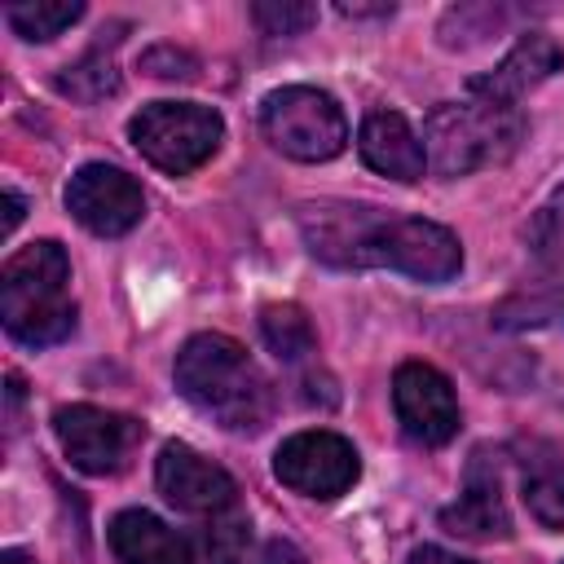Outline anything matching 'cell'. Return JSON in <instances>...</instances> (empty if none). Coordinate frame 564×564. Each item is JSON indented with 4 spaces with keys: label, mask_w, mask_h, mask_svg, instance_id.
I'll use <instances>...</instances> for the list:
<instances>
[{
    "label": "cell",
    "mask_w": 564,
    "mask_h": 564,
    "mask_svg": "<svg viewBox=\"0 0 564 564\" xmlns=\"http://www.w3.org/2000/svg\"><path fill=\"white\" fill-rule=\"evenodd\" d=\"M247 542H251V524L238 511L212 516L189 542V564H247Z\"/></svg>",
    "instance_id": "19"
},
{
    "label": "cell",
    "mask_w": 564,
    "mask_h": 564,
    "mask_svg": "<svg viewBox=\"0 0 564 564\" xmlns=\"http://www.w3.org/2000/svg\"><path fill=\"white\" fill-rule=\"evenodd\" d=\"M520 494L538 524L564 529V449L551 441H529L520 458Z\"/></svg>",
    "instance_id": "16"
},
{
    "label": "cell",
    "mask_w": 564,
    "mask_h": 564,
    "mask_svg": "<svg viewBox=\"0 0 564 564\" xmlns=\"http://www.w3.org/2000/svg\"><path fill=\"white\" fill-rule=\"evenodd\" d=\"M141 70H150L154 79H194L198 62L176 44H154L150 53H141Z\"/></svg>",
    "instance_id": "22"
},
{
    "label": "cell",
    "mask_w": 564,
    "mask_h": 564,
    "mask_svg": "<svg viewBox=\"0 0 564 564\" xmlns=\"http://www.w3.org/2000/svg\"><path fill=\"white\" fill-rule=\"evenodd\" d=\"M357 150L366 159V167L392 176V181H419L423 167H427V154L414 137V128L405 123V115L397 110H370L361 119V132H357Z\"/></svg>",
    "instance_id": "14"
},
{
    "label": "cell",
    "mask_w": 564,
    "mask_h": 564,
    "mask_svg": "<svg viewBox=\"0 0 564 564\" xmlns=\"http://www.w3.org/2000/svg\"><path fill=\"white\" fill-rule=\"evenodd\" d=\"M115 40H119V35L106 40V31H101V40H97L79 62H70V66L57 70L53 88H57L62 97H70V101H101V97L119 93V70H115V57H110V44H115Z\"/></svg>",
    "instance_id": "17"
},
{
    "label": "cell",
    "mask_w": 564,
    "mask_h": 564,
    "mask_svg": "<svg viewBox=\"0 0 564 564\" xmlns=\"http://www.w3.org/2000/svg\"><path fill=\"white\" fill-rule=\"evenodd\" d=\"M79 18H84L79 0H18V4H4V22L22 40H53L66 26H75Z\"/></svg>",
    "instance_id": "20"
},
{
    "label": "cell",
    "mask_w": 564,
    "mask_h": 564,
    "mask_svg": "<svg viewBox=\"0 0 564 564\" xmlns=\"http://www.w3.org/2000/svg\"><path fill=\"white\" fill-rule=\"evenodd\" d=\"M66 207H70V216L88 234L119 238V234H128L145 216V194H141V185L123 167L84 163L70 176V185H66Z\"/></svg>",
    "instance_id": "9"
},
{
    "label": "cell",
    "mask_w": 564,
    "mask_h": 564,
    "mask_svg": "<svg viewBox=\"0 0 564 564\" xmlns=\"http://www.w3.org/2000/svg\"><path fill=\"white\" fill-rule=\"evenodd\" d=\"M344 18H388L392 13V4H348V0H339L335 4Z\"/></svg>",
    "instance_id": "24"
},
{
    "label": "cell",
    "mask_w": 564,
    "mask_h": 564,
    "mask_svg": "<svg viewBox=\"0 0 564 564\" xmlns=\"http://www.w3.org/2000/svg\"><path fill=\"white\" fill-rule=\"evenodd\" d=\"M154 480L159 494L189 516H225L238 502V485L225 467H216L212 458H203L194 445L185 441H167L159 463H154Z\"/></svg>",
    "instance_id": "11"
},
{
    "label": "cell",
    "mask_w": 564,
    "mask_h": 564,
    "mask_svg": "<svg viewBox=\"0 0 564 564\" xmlns=\"http://www.w3.org/2000/svg\"><path fill=\"white\" fill-rule=\"evenodd\" d=\"M176 388L189 405L229 432H260L273 414V388L247 348L229 335H189L176 352Z\"/></svg>",
    "instance_id": "2"
},
{
    "label": "cell",
    "mask_w": 564,
    "mask_h": 564,
    "mask_svg": "<svg viewBox=\"0 0 564 564\" xmlns=\"http://www.w3.org/2000/svg\"><path fill=\"white\" fill-rule=\"evenodd\" d=\"M70 260L62 242L40 238L4 260L0 273V317L4 330L26 348L62 344L75 330V300H70Z\"/></svg>",
    "instance_id": "3"
},
{
    "label": "cell",
    "mask_w": 564,
    "mask_h": 564,
    "mask_svg": "<svg viewBox=\"0 0 564 564\" xmlns=\"http://www.w3.org/2000/svg\"><path fill=\"white\" fill-rule=\"evenodd\" d=\"M524 137L520 106L489 101V97H463L441 101L423 123V154L436 176H467L476 167L507 163Z\"/></svg>",
    "instance_id": "4"
},
{
    "label": "cell",
    "mask_w": 564,
    "mask_h": 564,
    "mask_svg": "<svg viewBox=\"0 0 564 564\" xmlns=\"http://www.w3.org/2000/svg\"><path fill=\"white\" fill-rule=\"evenodd\" d=\"M251 18L264 35H300L317 22V4H304V0H256L251 4Z\"/></svg>",
    "instance_id": "21"
},
{
    "label": "cell",
    "mask_w": 564,
    "mask_h": 564,
    "mask_svg": "<svg viewBox=\"0 0 564 564\" xmlns=\"http://www.w3.org/2000/svg\"><path fill=\"white\" fill-rule=\"evenodd\" d=\"M4 234L9 229H18V220H22V198H18V189H4Z\"/></svg>",
    "instance_id": "26"
},
{
    "label": "cell",
    "mask_w": 564,
    "mask_h": 564,
    "mask_svg": "<svg viewBox=\"0 0 564 564\" xmlns=\"http://www.w3.org/2000/svg\"><path fill=\"white\" fill-rule=\"evenodd\" d=\"M110 551L119 564H189V542L150 511H119L110 520Z\"/></svg>",
    "instance_id": "15"
},
{
    "label": "cell",
    "mask_w": 564,
    "mask_h": 564,
    "mask_svg": "<svg viewBox=\"0 0 564 564\" xmlns=\"http://www.w3.org/2000/svg\"><path fill=\"white\" fill-rule=\"evenodd\" d=\"M264 560H269V564H304V560H300V551H295V546H286V542H269Z\"/></svg>",
    "instance_id": "25"
},
{
    "label": "cell",
    "mask_w": 564,
    "mask_h": 564,
    "mask_svg": "<svg viewBox=\"0 0 564 564\" xmlns=\"http://www.w3.org/2000/svg\"><path fill=\"white\" fill-rule=\"evenodd\" d=\"M410 564H471V560H463V555H454L445 546H414L410 551Z\"/></svg>",
    "instance_id": "23"
},
{
    "label": "cell",
    "mask_w": 564,
    "mask_h": 564,
    "mask_svg": "<svg viewBox=\"0 0 564 564\" xmlns=\"http://www.w3.org/2000/svg\"><path fill=\"white\" fill-rule=\"evenodd\" d=\"M260 128L273 150H282L286 159H300V163H326L348 141V119H344L339 101L308 84L273 88L260 106Z\"/></svg>",
    "instance_id": "6"
},
{
    "label": "cell",
    "mask_w": 564,
    "mask_h": 564,
    "mask_svg": "<svg viewBox=\"0 0 564 564\" xmlns=\"http://www.w3.org/2000/svg\"><path fill=\"white\" fill-rule=\"evenodd\" d=\"M560 66H564V48H560L551 35L529 31V35L516 40V48H511L494 70L471 75V79H467V93H471V97H489V101L516 106L533 84H542V79L555 75Z\"/></svg>",
    "instance_id": "13"
},
{
    "label": "cell",
    "mask_w": 564,
    "mask_h": 564,
    "mask_svg": "<svg viewBox=\"0 0 564 564\" xmlns=\"http://www.w3.org/2000/svg\"><path fill=\"white\" fill-rule=\"evenodd\" d=\"M441 529L458 533V538H476V542H494V538H511V511L502 502V485H498V463L489 458V449H476L467 463V489L454 507L441 511Z\"/></svg>",
    "instance_id": "12"
},
{
    "label": "cell",
    "mask_w": 564,
    "mask_h": 564,
    "mask_svg": "<svg viewBox=\"0 0 564 564\" xmlns=\"http://www.w3.org/2000/svg\"><path fill=\"white\" fill-rule=\"evenodd\" d=\"M397 423L419 445H445L458 432V397L454 383L427 361H401L392 375Z\"/></svg>",
    "instance_id": "10"
},
{
    "label": "cell",
    "mask_w": 564,
    "mask_h": 564,
    "mask_svg": "<svg viewBox=\"0 0 564 564\" xmlns=\"http://www.w3.org/2000/svg\"><path fill=\"white\" fill-rule=\"evenodd\" d=\"M0 564H35V560H31L26 551H13V546H9V551H0Z\"/></svg>",
    "instance_id": "28"
},
{
    "label": "cell",
    "mask_w": 564,
    "mask_h": 564,
    "mask_svg": "<svg viewBox=\"0 0 564 564\" xmlns=\"http://www.w3.org/2000/svg\"><path fill=\"white\" fill-rule=\"evenodd\" d=\"M128 137L159 172L185 176L216 154L225 119L198 101H150L128 119Z\"/></svg>",
    "instance_id": "5"
},
{
    "label": "cell",
    "mask_w": 564,
    "mask_h": 564,
    "mask_svg": "<svg viewBox=\"0 0 564 564\" xmlns=\"http://www.w3.org/2000/svg\"><path fill=\"white\" fill-rule=\"evenodd\" d=\"M300 229L308 251L335 269H397L419 282H449L463 269V247L445 225L370 203H304Z\"/></svg>",
    "instance_id": "1"
},
{
    "label": "cell",
    "mask_w": 564,
    "mask_h": 564,
    "mask_svg": "<svg viewBox=\"0 0 564 564\" xmlns=\"http://www.w3.org/2000/svg\"><path fill=\"white\" fill-rule=\"evenodd\" d=\"M18 410H22V379L9 375V423H18Z\"/></svg>",
    "instance_id": "27"
},
{
    "label": "cell",
    "mask_w": 564,
    "mask_h": 564,
    "mask_svg": "<svg viewBox=\"0 0 564 564\" xmlns=\"http://www.w3.org/2000/svg\"><path fill=\"white\" fill-rule=\"evenodd\" d=\"M361 463H357V449L352 441H344L339 432H326V427H313V432H295L278 445L273 454V476L304 494V498H339L352 489Z\"/></svg>",
    "instance_id": "8"
},
{
    "label": "cell",
    "mask_w": 564,
    "mask_h": 564,
    "mask_svg": "<svg viewBox=\"0 0 564 564\" xmlns=\"http://www.w3.org/2000/svg\"><path fill=\"white\" fill-rule=\"evenodd\" d=\"M53 432L66 449V458L88 471V476H115L132 463L145 427L119 410H101V405H62L53 414Z\"/></svg>",
    "instance_id": "7"
},
{
    "label": "cell",
    "mask_w": 564,
    "mask_h": 564,
    "mask_svg": "<svg viewBox=\"0 0 564 564\" xmlns=\"http://www.w3.org/2000/svg\"><path fill=\"white\" fill-rule=\"evenodd\" d=\"M260 335H264V344L278 361H300L317 348L313 322L300 304H264L260 308Z\"/></svg>",
    "instance_id": "18"
}]
</instances>
